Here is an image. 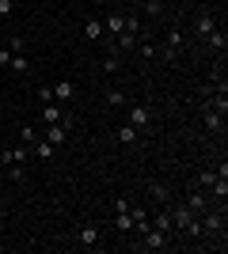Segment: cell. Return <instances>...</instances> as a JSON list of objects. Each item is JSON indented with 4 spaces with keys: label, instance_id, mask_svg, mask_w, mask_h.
I'll list each match as a JSON object with an SVG mask.
<instances>
[{
    "label": "cell",
    "instance_id": "1",
    "mask_svg": "<svg viewBox=\"0 0 228 254\" xmlns=\"http://www.w3.org/2000/svg\"><path fill=\"white\" fill-rule=\"evenodd\" d=\"M137 251H167L171 247V235L160 232V228H149V232L141 235V243H133Z\"/></svg>",
    "mask_w": 228,
    "mask_h": 254
},
{
    "label": "cell",
    "instance_id": "2",
    "mask_svg": "<svg viewBox=\"0 0 228 254\" xmlns=\"http://www.w3.org/2000/svg\"><path fill=\"white\" fill-rule=\"evenodd\" d=\"M183 46H186L183 31H179V27H171V31H167V38H163V50H160V57H163V61H175Z\"/></svg>",
    "mask_w": 228,
    "mask_h": 254
},
{
    "label": "cell",
    "instance_id": "3",
    "mask_svg": "<svg viewBox=\"0 0 228 254\" xmlns=\"http://www.w3.org/2000/svg\"><path fill=\"white\" fill-rule=\"evenodd\" d=\"M202 235H225V209L221 212H202Z\"/></svg>",
    "mask_w": 228,
    "mask_h": 254
},
{
    "label": "cell",
    "instance_id": "4",
    "mask_svg": "<svg viewBox=\"0 0 228 254\" xmlns=\"http://www.w3.org/2000/svg\"><path fill=\"white\" fill-rule=\"evenodd\" d=\"M130 126L141 129V133H149V129H152V110H149V106H141V103L130 106Z\"/></svg>",
    "mask_w": 228,
    "mask_h": 254
},
{
    "label": "cell",
    "instance_id": "5",
    "mask_svg": "<svg viewBox=\"0 0 228 254\" xmlns=\"http://www.w3.org/2000/svg\"><path fill=\"white\" fill-rule=\"evenodd\" d=\"M190 31H194V38H209V34L217 31V19H213L209 11H202V15L194 19V27H190Z\"/></svg>",
    "mask_w": 228,
    "mask_h": 254
},
{
    "label": "cell",
    "instance_id": "6",
    "mask_svg": "<svg viewBox=\"0 0 228 254\" xmlns=\"http://www.w3.org/2000/svg\"><path fill=\"white\" fill-rule=\"evenodd\" d=\"M186 209H190V212H194V216H202V212H206L209 209V197H206V193H202V190H198V186H194V190H190V193H186Z\"/></svg>",
    "mask_w": 228,
    "mask_h": 254
},
{
    "label": "cell",
    "instance_id": "7",
    "mask_svg": "<svg viewBox=\"0 0 228 254\" xmlns=\"http://www.w3.org/2000/svg\"><path fill=\"white\" fill-rule=\"evenodd\" d=\"M65 114H69V106H61V103H42V122H46V126L65 122Z\"/></svg>",
    "mask_w": 228,
    "mask_h": 254
},
{
    "label": "cell",
    "instance_id": "8",
    "mask_svg": "<svg viewBox=\"0 0 228 254\" xmlns=\"http://www.w3.org/2000/svg\"><path fill=\"white\" fill-rule=\"evenodd\" d=\"M69 133H73V129H69L65 122H54V126H46V140H50L54 148H57V144H65V140H69Z\"/></svg>",
    "mask_w": 228,
    "mask_h": 254
},
{
    "label": "cell",
    "instance_id": "9",
    "mask_svg": "<svg viewBox=\"0 0 228 254\" xmlns=\"http://www.w3.org/2000/svg\"><path fill=\"white\" fill-rule=\"evenodd\" d=\"M152 228H160V232L175 235V224H171V209H167V205H160V212H152Z\"/></svg>",
    "mask_w": 228,
    "mask_h": 254
},
{
    "label": "cell",
    "instance_id": "10",
    "mask_svg": "<svg viewBox=\"0 0 228 254\" xmlns=\"http://www.w3.org/2000/svg\"><path fill=\"white\" fill-rule=\"evenodd\" d=\"M50 91H54V103H61V106H69V103H73V95H76V87L69 84V80H61V84H54V87H50Z\"/></svg>",
    "mask_w": 228,
    "mask_h": 254
},
{
    "label": "cell",
    "instance_id": "11",
    "mask_svg": "<svg viewBox=\"0 0 228 254\" xmlns=\"http://www.w3.org/2000/svg\"><path fill=\"white\" fill-rule=\"evenodd\" d=\"M31 159V148L23 144V148H8V152H0V163L8 167V163H27Z\"/></svg>",
    "mask_w": 228,
    "mask_h": 254
},
{
    "label": "cell",
    "instance_id": "12",
    "mask_svg": "<svg viewBox=\"0 0 228 254\" xmlns=\"http://www.w3.org/2000/svg\"><path fill=\"white\" fill-rule=\"evenodd\" d=\"M202 122H206V129H209V133H225V114H221V110H209V106H206Z\"/></svg>",
    "mask_w": 228,
    "mask_h": 254
},
{
    "label": "cell",
    "instance_id": "13",
    "mask_svg": "<svg viewBox=\"0 0 228 254\" xmlns=\"http://www.w3.org/2000/svg\"><path fill=\"white\" fill-rule=\"evenodd\" d=\"M118 140L133 148V144H141V140H145V133H141V129H133V126H118Z\"/></svg>",
    "mask_w": 228,
    "mask_h": 254
},
{
    "label": "cell",
    "instance_id": "14",
    "mask_svg": "<svg viewBox=\"0 0 228 254\" xmlns=\"http://www.w3.org/2000/svg\"><path fill=\"white\" fill-rule=\"evenodd\" d=\"M8 68H11L15 76H27V72H31V57H27V53H11Z\"/></svg>",
    "mask_w": 228,
    "mask_h": 254
},
{
    "label": "cell",
    "instance_id": "15",
    "mask_svg": "<svg viewBox=\"0 0 228 254\" xmlns=\"http://www.w3.org/2000/svg\"><path fill=\"white\" fill-rule=\"evenodd\" d=\"M122 23H126V15H122V11H110L107 19H103V31L118 38V34H122Z\"/></svg>",
    "mask_w": 228,
    "mask_h": 254
},
{
    "label": "cell",
    "instance_id": "16",
    "mask_svg": "<svg viewBox=\"0 0 228 254\" xmlns=\"http://www.w3.org/2000/svg\"><path fill=\"white\" fill-rule=\"evenodd\" d=\"M114 228H118L122 235H130V232H133V209H122V212H114Z\"/></svg>",
    "mask_w": 228,
    "mask_h": 254
},
{
    "label": "cell",
    "instance_id": "17",
    "mask_svg": "<svg viewBox=\"0 0 228 254\" xmlns=\"http://www.w3.org/2000/svg\"><path fill=\"white\" fill-rule=\"evenodd\" d=\"M54 152H57V148H54V144H50L46 137L31 144V156H34V159H54Z\"/></svg>",
    "mask_w": 228,
    "mask_h": 254
},
{
    "label": "cell",
    "instance_id": "18",
    "mask_svg": "<svg viewBox=\"0 0 228 254\" xmlns=\"http://www.w3.org/2000/svg\"><path fill=\"white\" fill-rule=\"evenodd\" d=\"M76 239H80V243H84V247H95V243H99V224H84Z\"/></svg>",
    "mask_w": 228,
    "mask_h": 254
},
{
    "label": "cell",
    "instance_id": "19",
    "mask_svg": "<svg viewBox=\"0 0 228 254\" xmlns=\"http://www.w3.org/2000/svg\"><path fill=\"white\" fill-rule=\"evenodd\" d=\"M149 228H152V216H149L145 209H133V232H137V235H145Z\"/></svg>",
    "mask_w": 228,
    "mask_h": 254
},
{
    "label": "cell",
    "instance_id": "20",
    "mask_svg": "<svg viewBox=\"0 0 228 254\" xmlns=\"http://www.w3.org/2000/svg\"><path fill=\"white\" fill-rule=\"evenodd\" d=\"M103 34H107V31H103V19H87L84 23V38H87V42H99Z\"/></svg>",
    "mask_w": 228,
    "mask_h": 254
},
{
    "label": "cell",
    "instance_id": "21",
    "mask_svg": "<svg viewBox=\"0 0 228 254\" xmlns=\"http://www.w3.org/2000/svg\"><path fill=\"white\" fill-rule=\"evenodd\" d=\"M149 193H152V201H160V205H171V190H167L163 182H152V186H149Z\"/></svg>",
    "mask_w": 228,
    "mask_h": 254
},
{
    "label": "cell",
    "instance_id": "22",
    "mask_svg": "<svg viewBox=\"0 0 228 254\" xmlns=\"http://www.w3.org/2000/svg\"><path fill=\"white\" fill-rule=\"evenodd\" d=\"M206 106H209V110H221V114H228V95H225V84H221V95H213Z\"/></svg>",
    "mask_w": 228,
    "mask_h": 254
},
{
    "label": "cell",
    "instance_id": "23",
    "mask_svg": "<svg viewBox=\"0 0 228 254\" xmlns=\"http://www.w3.org/2000/svg\"><path fill=\"white\" fill-rule=\"evenodd\" d=\"M206 42H209V46H213V50H217V53H225V46H228V34H225V31H221V27H217V31L209 34Z\"/></svg>",
    "mask_w": 228,
    "mask_h": 254
},
{
    "label": "cell",
    "instance_id": "24",
    "mask_svg": "<svg viewBox=\"0 0 228 254\" xmlns=\"http://www.w3.org/2000/svg\"><path fill=\"white\" fill-rule=\"evenodd\" d=\"M8 182H27V167L23 163H8Z\"/></svg>",
    "mask_w": 228,
    "mask_h": 254
},
{
    "label": "cell",
    "instance_id": "25",
    "mask_svg": "<svg viewBox=\"0 0 228 254\" xmlns=\"http://www.w3.org/2000/svg\"><path fill=\"white\" fill-rule=\"evenodd\" d=\"M8 53H27V38H23V34H11L8 38Z\"/></svg>",
    "mask_w": 228,
    "mask_h": 254
},
{
    "label": "cell",
    "instance_id": "26",
    "mask_svg": "<svg viewBox=\"0 0 228 254\" xmlns=\"http://www.w3.org/2000/svg\"><path fill=\"white\" fill-rule=\"evenodd\" d=\"M19 137H23V144L31 148L34 140H38V129H34V126H19Z\"/></svg>",
    "mask_w": 228,
    "mask_h": 254
},
{
    "label": "cell",
    "instance_id": "27",
    "mask_svg": "<svg viewBox=\"0 0 228 254\" xmlns=\"http://www.w3.org/2000/svg\"><path fill=\"white\" fill-rule=\"evenodd\" d=\"M107 106H114V110H118V106H126V95H122L118 87H110V91H107Z\"/></svg>",
    "mask_w": 228,
    "mask_h": 254
},
{
    "label": "cell",
    "instance_id": "28",
    "mask_svg": "<svg viewBox=\"0 0 228 254\" xmlns=\"http://www.w3.org/2000/svg\"><path fill=\"white\" fill-rule=\"evenodd\" d=\"M133 50L141 53V57H149V61H152V57H156V46H152V42H149V38H141V42L133 46Z\"/></svg>",
    "mask_w": 228,
    "mask_h": 254
},
{
    "label": "cell",
    "instance_id": "29",
    "mask_svg": "<svg viewBox=\"0 0 228 254\" xmlns=\"http://www.w3.org/2000/svg\"><path fill=\"white\" fill-rule=\"evenodd\" d=\"M209 182H213V171H202V175H194V182H190V186H198V190H209Z\"/></svg>",
    "mask_w": 228,
    "mask_h": 254
},
{
    "label": "cell",
    "instance_id": "30",
    "mask_svg": "<svg viewBox=\"0 0 228 254\" xmlns=\"http://www.w3.org/2000/svg\"><path fill=\"white\" fill-rule=\"evenodd\" d=\"M118 64H122L118 57H107V61H103V72H118Z\"/></svg>",
    "mask_w": 228,
    "mask_h": 254
},
{
    "label": "cell",
    "instance_id": "31",
    "mask_svg": "<svg viewBox=\"0 0 228 254\" xmlns=\"http://www.w3.org/2000/svg\"><path fill=\"white\" fill-rule=\"evenodd\" d=\"M38 103H54V91H50V87H38Z\"/></svg>",
    "mask_w": 228,
    "mask_h": 254
},
{
    "label": "cell",
    "instance_id": "32",
    "mask_svg": "<svg viewBox=\"0 0 228 254\" xmlns=\"http://www.w3.org/2000/svg\"><path fill=\"white\" fill-rule=\"evenodd\" d=\"M11 8H15L11 0H0V15H11Z\"/></svg>",
    "mask_w": 228,
    "mask_h": 254
},
{
    "label": "cell",
    "instance_id": "33",
    "mask_svg": "<svg viewBox=\"0 0 228 254\" xmlns=\"http://www.w3.org/2000/svg\"><path fill=\"white\" fill-rule=\"evenodd\" d=\"M8 61H11V53H8V50H0V68H8Z\"/></svg>",
    "mask_w": 228,
    "mask_h": 254
},
{
    "label": "cell",
    "instance_id": "34",
    "mask_svg": "<svg viewBox=\"0 0 228 254\" xmlns=\"http://www.w3.org/2000/svg\"><path fill=\"white\" fill-rule=\"evenodd\" d=\"M0 212H4V193H0Z\"/></svg>",
    "mask_w": 228,
    "mask_h": 254
},
{
    "label": "cell",
    "instance_id": "35",
    "mask_svg": "<svg viewBox=\"0 0 228 254\" xmlns=\"http://www.w3.org/2000/svg\"><path fill=\"white\" fill-rule=\"evenodd\" d=\"M156 4H160V8H163V4H167V0H156Z\"/></svg>",
    "mask_w": 228,
    "mask_h": 254
},
{
    "label": "cell",
    "instance_id": "36",
    "mask_svg": "<svg viewBox=\"0 0 228 254\" xmlns=\"http://www.w3.org/2000/svg\"><path fill=\"white\" fill-rule=\"evenodd\" d=\"M141 4H145V0H141Z\"/></svg>",
    "mask_w": 228,
    "mask_h": 254
}]
</instances>
